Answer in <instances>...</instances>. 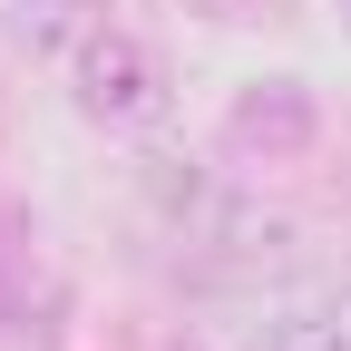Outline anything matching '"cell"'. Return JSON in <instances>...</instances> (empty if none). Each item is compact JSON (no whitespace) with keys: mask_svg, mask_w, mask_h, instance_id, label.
<instances>
[{"mask_svg":"<svg viewBox=\"0 0 351 351\" xmlns=\"http://www.w3.org/2000/svg\"><path fill=\"white\" fill-rule=\"evenodd\" d=\"M69 108H78L88 127H156V117H166V59L147 49L137 29L98 20V29L69 49Z\"/></svg>","mask_w":351,"mask_h":351,"instance_id":"6da1fadb","label":"cell"},{"mask_svg":"<svg viewBox=\"0 0 351 351\" xmlns=\"http://www.w3.org/2000/svg\"><path fill=\"white\" fill-rule=\"evenodd\" d=\"M225 147L244 166H302V156L322 147V98L302 78L263 69V78H244L234 98H225Z\"/></svg>","mask_w":351,"mask_h":351,"instance_id":"7a4b0ae2","label":"cell"},{"mask_svg":"<svg viewBox=\"0 0 351 351\" xmlns=\"http://www.w3.org/2000/svg\"><path fill=\"white\" fill-rule=\"evenodd\" d=\"M137 186H147V205L166 215L176 234H205V225H215V205H225V195H215V176H205L195 156H166V147L137 156Z\"/></svg>","mask_w":351,"mask_h":351,"instance_id":"3957f363","label":"cell"},{"mask_svg":"<svg viewBox=\"0 0 351 351\" xmlns=\"http://www.w3.org/2000/svg\"><path fill=\"white\" fill-rule=\"evenodd\" d=\"M88 29H98L88 0H10V39H20L29 59H69Z\"/></svg>","mask_w":351,"mask_h":351,"instance_id":"277c9868","label":"cell"},{"mask_svg":"<svg viewBox=\"0 0 351 351\" xmlns=\"http://www.w3.org/2000/svg\"><path fill=\"white\" fill-rule=\"evenodd\" d=\"M263 351H351V313H283Z\"/></svg>","mask_w":351,"mask_h":351,"instance_id":"5b68a950","label":"cell"},{"mask_svg":"<svg viewBox=\"0 0 351 351\" xmlns=\"http://www.w3.org/2000/svg\"><path fill=\"white\" fill-rule=\"evenodd\" d=\"M341 20H351V0H341Z\"/></svg>","mask_w":351,"mask_h":351,"instance_id":"8992f818","label":"cell"}]
</instances>
